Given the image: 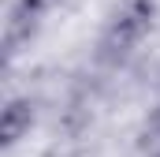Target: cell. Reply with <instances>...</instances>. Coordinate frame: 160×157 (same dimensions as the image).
<instances>
[{
  "instance_id": "obj_1",
  "label": "cell",
  "mask_w": 160,
  "mask_h": 157,
  "mask_svg": "<svg viewBox=\"0 0 160 157\" xmlns=\"http://www.w3.org/2000/svg\"><path fill=\"white\" fill-rule=\"evenodd\" d=\"M153 11H157L153 0H123L119 11L112 15V23H108L104 34H101L97 60H101V64H123V60L138 49V41L149 34Z\"/></svg>"
},
{
  "instance_id": "obj_2",
  "label": "cell",
  "mask_w": 160,
  "mask_h": 157,
  "mask_svg": "<svg viewBox=\"0 0 160 157\" xmlns=\"http://www.w3.org/2000/svg\"><path fill=\"white\" fill-rule=\"evenodd\" d=\"M45 4H48V0H19V4L11 8L8 26H4V49H8V56L19 52L22 41H30V34L38 30V23H41Z\"/></svg>"
},
{
  "instance_id": "obj_3",
  "label": "cell",
  "mask_w": 160,
  "mask_h": 157,
  "mask_svg": "<svg viewBox=\"0 0 160 157\" xmlns=\"http://www.w3.org/2000/svg\"><path fill=\"white\" fill-rule=\"evenodd\" d=\"M34 123V101L30 97H11L0 112V142L4 146H15Z\"/></svg>"
},
{
  "instance_id": "obj_4",
  "label": "cell",
  "mask_w": 160,
  "mask_h": 157,
  "mask_svg": "<svg viewBox=\"0 0 160 157\" xmlns=\"http://www.w3.org/2000/svg\"><path fill=\"white\" fill-rule=\"evenodd\" d=\"M142 150H145V157H160V116L145 127V142H142Z\"/></svg>"
}]
</instances>
